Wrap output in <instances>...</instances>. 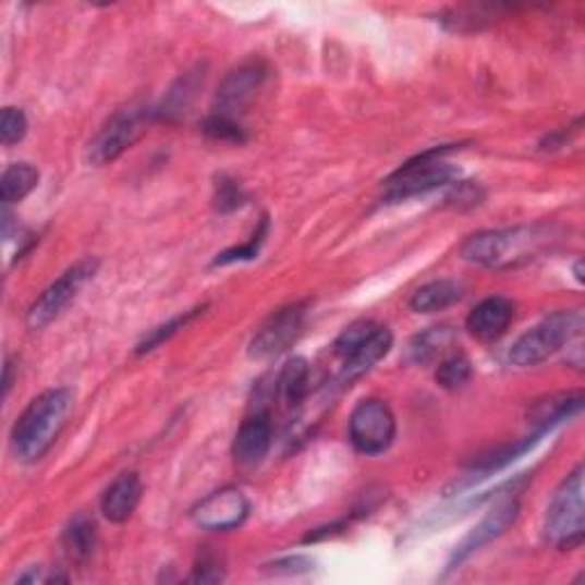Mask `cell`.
<instances>
[{"label": "cell", "mask_w": 585, "mask_h": 585, "mask_svg": "<svg viewBox=\"0 0 585 585\" xmlns=\"http://www.w3.org/2000/svg\"><path fill=\"white\" fill-rule=\"evenodd\" d=\"M268 227H270V222H268V218H264L259 229L254 231V236L245 245L218 254V259L214 261V266H229V264H236V261H252L254 256L259 254V249H261V245H264V241L268 236Z\"/></svg>", "instance_id": "28"}, {"label": "cell", "mask_w": 585, "mask_h": 585, "mask_svg": "<svg viewBox=\"0 0 585 585\" xmlns=\"http://www.w3.org/2000/svg\"><path fill=\"white\" fill-rule=\"evenodd\" d=\"M270 74H272V69L264 60H247L241 66L233 69V72H229L218 87L214 112L241 122V114L247 112L256 95H259V92L266 87Z\"/></svg>", "instance_id": "9"}, {"label": "cell", "mask_w": 585, "mask_h": 585, "mask_svg": "<svg viewBox=\"0 0 585 585\" xmlns=\"http://www.w3.org/2000/svg\"><path fill=\"white\" fill-rule=\"evenodd\" d=\"M249 512H252V503L243 491L236 487H224V489L214 491V495H208L206 499H202L193 508L191 517L204 531L227 533V531L243 526L245 520L249 517Z\"/></svg>", "instance_id": "11"}, {"label": "cell", "mask_w": 585, "mask_h": 585, "mask_svg": "<svg viewBox=\"0 0 585 585\" xmlns=\"http://www.w3.org/2000/svg\"><path fill=\"white\" fill-rule=\"evenodd\" d=\"M514 318V304L508 297H485L466 316V330L483 343L499 341Z\"/></svg>", "instance_id": "14"}, {"label": "cell", "mask_w": 585, "mask_h": 585, "mask_svg": "<svg viewBox=\"0 0 585 585\" xmlns=\"http://www.w3.org/2000/svg\"><path fill=\"white\" fill-rule=\"evenodd\" d=\"M202 129L210 139H218V143H233V145L245 143V131L241 122L218 112H210L204 120Z\"/></svg>", "instance_id": "27"}, {"label": "cell", "mask_w": 585, "mask_h": 585, "mask_svg": "<svg viewBox=\"0 0 585 585\" xmlns=\"http://www.w3.org/2000/svg\"><path fill=\"white\" fill-rule=\"evenodd\" d=\"M348 437L362 455L385 453L395 439V416L391 407L378 398H366L350 414Z\"/></svg>", "instance_id": "7"}, {"label": "cell", "mask_w": 585, "mask_h": 585, "mask_svg": "<svg viewBox=\"0 0 585 585\" xmlns=\"http://www.w3.org/2000/svg\"><path fill=\"white\" fill-rule=\"evenodd\" d=\"M393 345V334L389 332V327L378 325V330L373 332L357 350H353L343 362L341 378L343 380H357L364 373H368L373 366H376L380 359L389 355V350Z\"/></svg>", "instance_id": "17"}, {"label": "cell", "mask_w": 585, "mask_h": 585, "mask_svg": "<svg viewBox=\"0 0 585 585\" xmlns=\"http://www.w3.org/2000/svg\"><path fill=\"white\" fill-rule=\"evenodd\" d=\"M517 517H520V499L512 497V491H510V495L499 499V503L485 514L483 522L474 526L470 535H466L464 540L455 547L449 570H458V565H462L466 558H472L485 545L501 537L514 522H517Z\"/></svg>", "instance_id": "12"}, {"label": "cell", "mask_w": 585, "mask_h": 585, "mask_svg": "<svg viewBox=\"0 0 585 585\" xmlns=\"http://www.w3.org/2000/svg\"><path fill=\"white\" fill-rule=\"evenodd\" d=\"M270 572L275 574H302L314 570V560L307 556H289V558H277L272 563H268Z\"/></svg>", "instance_id": "32"}, {"label": "cell", "mask_w": 585, "mask_h": 585, "mask_svg": "<svg viewBox=\"0 0 585 585\" xmlns=\"http://www.w3.org/2000/svg\"><path fill=\"white\" fill-rule=\"evenodd\" d=\"M464 295V287L455 279H437V282H430L426 287H421L412 300L410 307L416 314H435V312H443L458 304Z\"/></svg>", "instance_id": "20"}, {"label": "cell", "mask_w": 585, "mask_h": 585, "mask_svg": "<svg viewBox=\"0 0 585 585\" xmlns=\"http://www.w3.org/2000/svg\"><path fill=\"white\" fill-rule=\"evenodd\" d=\"M143 480L135 472H124L117 476L103 491L101 512L112 524H124L131 520V514L143 501Z\"/></svg>", "instance_id": "15"}, {"label": "cell", "mask_w": 585, "mask_h": 585, "mask_svg": "<svg viewBox=\"0 0 585 585\" xmlns=\"http://www.w3.org/2000/svg\"><path fill=\"white\" fill-rule=\"evenodd\" d=\"M99 545V535H97V524L92 517H87L85 512L76 514V517L66 524L62 531V549L66 558L72 560L76 565H85L95 556Z\"/></svg>", "instance_id": "18"}, {"label": "cell", "mask_w": 585, "mask_h": 585, "mask_svg": "<svg viewBox=\"0 0 585 585\" xmlns=\"http://www.w3.org/2000/svg\"><path fill=\"white\" fill-rule=\"evenodd\" d=\"M376 330H378V325L373 320H357L350 327H345V330L339 334V339L334 341L337 357L345 359L350 353H353V350H357Z\"/></svg>", "instance_id": "29"}, {"label": "cell", "mask_w": 585, "mask_h": 585, "mask_svg": "<svg viewBox=\"0 0 585 585\" xmlns=\"http://www.w3.org/2000/svg\"><path fill=\"white\" fill-rule=\"evenodd\" d=\"M204 312H206V304H202V307H195V309H191V312H183V314L174 316L172 320L158 325L156 330H151L143 341L137 343L135 353H137V355H147V353H151V350L160 348L162 343H168L174 334H179V332L183 330L185 325L193 322V320H195L199 314H204Z\"/></svg>", "instance_id": "25"}, {"label": "cell", "mask_w": 585, "mask_h": 585, "mask_svg": "<svg viewBox=\"0 0 585 585\" xmlns=\"http://www.w3.org/2000/svg\"><path fill=\"white\" fill-rule=\"evenodd\" d=\"M583 474L576 470L556 489V495L547 508L545 517V540L556 549H576L583 543L585 531V508H583Z\"/></svg>", "instance_id": "5"}, {"label": "cell", "mask_w": 585, "mask_h": 585, "mask_svg": "<svg viewBox=\"0 0 585 585\" xmlns=\"http://www.w3.org/2000/svg\"><path fill=\"white\" fill-rule=\"evenodd\" d=\"M472 378V362L466 355L455 353L437 366V382L443 389H460Z\"/></svg>", "instance_id": "26"}, {"label": "cell", "mask_w": 585, "mask_h": 585, "mask_svg": "<svg viewBox=\"0 0 585 585\" xmlns=\"http://www.w3.org/2000/svg\"><path fill=\"white\" fill-rule=\"evenodd\" d=\"M99 261L97 259H83L74 264L69 270H64L56 282L46 289L33 304L26 314V325L31 330H41V327L51 325L72 302L81 289L97 275Z\"/></svg>", "instance_id": "8"}, {"label": "cell", "mask_w": 585, "mask_h": 585, "mask_svg": "<svg viewBox=\"0 0 585 585\" xmlns=\"http://www.w3.org/2000/svg\"><path fill=\"white\" fill-rule=\"evenodd\" d=\"M556 241V229L547 224H528L497 231H480L466 239L460 254L466 264L505 270L533 261L537 254Z\"/></svg>", "instance_id": "1"}, {"label": "cell", "mask_w": 585, "mask_h": 585, "mask_svg": "<svg viewBox=\"0 0 585 585\" xmlns=\"http://www.w3.org/2000/svg\"><path fill=\"white\" fill-rule=\"evenodd\" d=\"M309 380H312V370H309L307 359H302V357L289 359L284 368L279 370V378L275 382L279 403H282L287 410L300 407L309 393Z\"/></svg>", "instance_id": "19"}, {"label": "cell", "mask_w": 585, "mask_h": 585, "mask_svg": "<svg viewBox=\"0 0 585 585\" xmlns=\"http://www.w3.org/2000/svg\"><path fill=\"white\" fill-rule=\"evenodd\" d=\"M202 83H204V72L199 74V69L197 72H191V74H185L183 78H179L176 85L170 89L168 99L162 101L158 108H154L156 120H176V117H181L195 101L197 89L202 87Z\"/></svg>", "instance_id": "22"}, {"label": "cell", "mask_w": 585, "mask_h": 585, "mask_svg": "<svg viewBox=\"0 0 585 585\" xmlns=\"http://www.w3.org/2000/svg\"><path fill=\"white\" fill-rule=\"evenodd\" d=\"M39 183V170L31 162H12L0 179V199L5 206L26 199Z\"/></svg>", "instance_id": "23"}, {"label": "cell", "mask_w": 585, "mask_h": 585, "mask_svg": "<svg viewBox=\"0 0 585 585\" xmlns=\"http://www.w3.org/2000/svg\"><path fill=\"white\" fill-rule=\"evenodd\" d=\"M216 208L220 214H231V210H236L245 204V193L239 185V181H233L229 176H220L216 183Z\"/></svg>", "instance_id": "31"}, {"label": "cell", "mask_w": 585, "mask_h": 585, "mask_svg": "<svg viewBox=\"0 0 585 585\" xmlns=\"http://www.w3.org/2000/svg\"><path fill=\"white\" fill-rule=\"evenodd\" d=\"M453 149L455 145H441L407 160L403 168H398L385 181L387 199L403 202L410 197H418V195L432 193L437 188H443V185H453L460 176V170L451 166V162H447V156Z\"/></svg>", "instance_id": "4"}, {"label": "cell", "mask_w": 585, "mask_h": 585, "mask_svg": "<svg viewBox=\"0 0 585 585\" xmlns=\"http://www.w3.org/2000/svg\"><path fill=\"white\" fill-rule=\"evenodd\" d=\"M585 398L581 391L572 393H558L549 395L545 401H537L528 410V426L533 428L535 435H547L556 426L563 424V421H570L583 410Z\"/></svg>", "instance_id": "16"}, {"label": "cell", "mask_w": 585, "mask_h": 585, "mask_svg": "<svg viewBox=\"0 0 585 585\" xmlns=\"http://www.w3.org/2000/svg\"><path fill=\"white\" fill-rule=\"evenodd\" d=\"M156 120L151 108L129 106L110 117V122L97 133L87 147V162L95 168H103L120 158L129 147H133L145 135L147 124Z\"/></svg>", "instance_id": "6"}, {"label": "cell", "mask_w": 585, "mask_h": 585, "mask_svg": "<svg viewBox=\"0 0 585 585\" xmlns=\"http://www.w3.org/2000/svg\"><path fill=\"white\" fill-rule=\"evenodd\" d=\"M540 437H543V435H535V432H533L531 437H526V439H522V441H514V443H510V447H501V449H497V451H491V453L478 458V460L472 464V474H474V476L480 474L478 478H485V476L491 474V472L503 470V466H508L510 462H514L517 458H522L524 453H528V451L535 447V443L540 441Z\"/></svg>", "instance_id": "24"}, {"label": "cell", "mask_w": 585, "mask_h": 585, "mask_svg": "<svg viewBox=\"0 0 585 585\" xmlns=\"http://www.w3.org/2000/svg\"><path fill=\"white\" fill-rule=\"evenodd\" d=\"M74 410V391L66 387L49 389L39 393L35 401L23 410L12 428V449L16 460L37 462L51 451L66 418Z\"/></svg>", "instance_id": "2"}, {"label": "cell", "mask_w": 585, "mask_h": 585, "mask_svg": "<svg viewBox=\"0 0 585 585\" xmlns=\"http://www.w3.org/2000/svg\"><path fill=\"white\" fill-rule=\"evenodd\" d=\"M272 449V421L268 412H254L247 416L236 437H233V460L245 470L259 466Z\"/></svg>", "instance_id": "13"}, {"label": "cell", "mask_w": 585, "mask_h": 585, "mask_svg": "<svg viewBox=\"0 0 585 585\" xmlns=\"http://www.w3.org/2000/svg\"><path fill=\"white\" fill-rule=\"evenodd\" d=\"M222 578H224V574H222L220 563L214 558H208V556L202 558V563H197L193 574L188 576L191 583H218Z\"/></svg>", "instance_id": "33"}, {"label": "cell", "mask_w": 585, "mask_h": 585, "mask_svg": "<svg viewBox=\"0 0 585 585\" xmlns=\"http://www.w3.org/2000/svg\"><path fill=\"white\" fill-rule=\"evenodd\" d=\"M307 322V302H295L272 314L249 341L252 359H272L289 350L302 334Z\"/></svg>", "instance_id": "10"}, {"label": "cell", "mask_w": 585, "mask_h": 585, "mask_svg": "<svg viewBox=\"0 0 585 585\" xmlns=\"http://www.w3.org/2000/svg\"><path fill=\"white\" fill-rule=\"evenodd\" d=\"M455 332L449 325L441 327H430V330L416 334L410 345H407V359L416 366H426L435 362L439 355L447 353V350L453 345Z\"/></svg>", "instance_id": "21"}, {"label": "cell", "mask_w": 585, "mask_h": 585, "mask_svg": "<svg viewBox=\"0 0 585 585\" xmlns=\"http://www.w3.org/2000/svg\"><path fill=\"white\" fill-rule=\"evenodd\" d=\"M583 332V314L574 309L556 312L543 318L528 332H524L517 341L512 343L508 359L517 368H531L543 364L558 350L570 345Z\"/></svg>", "instance_id": "3"}, {"label": "cell", "mask_w": 585, "mask_h": 585, "mask_svg": "<svg viewBox=\"0 0 585 585\" xmlns=\"http://www.w3.org/2000/svg\"><path fill=\"white\" fill-rule=\"evenodd\" d=\"M26 133H28L26 112H23L21 108L8 106L3 110V117H0V139H3V145L12 147L21 143V139L26 137Z\"/></svg>", "instance_id": "30"}]
</instances>
